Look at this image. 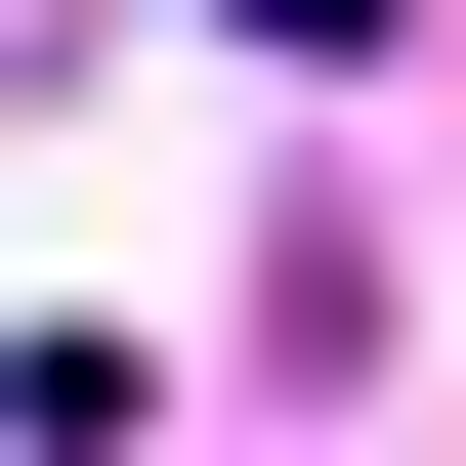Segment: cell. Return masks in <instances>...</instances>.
I'll return each instance as SVG.
<instances>
[{"mask_svg": "<svg viewBox=\"0 0 466 466\" xmlns=\"http://www.w3.org/2000/svg\"><path fill=\"white\" fill-rule=\"evenodd\" d=\"M212 43H381V0H212Z\"/></svg>", "mask_w": 466, "mask_h": 466, "instance_id": "6da1fadb", "label": "cell"}]
</instances>
